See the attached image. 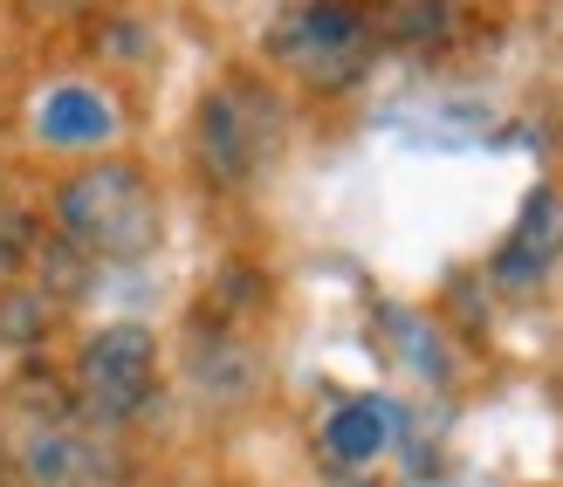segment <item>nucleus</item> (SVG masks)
<instances>
[{"mask_svg": "<svg viewBox=\"0 0 563 487\" xmlns=\"http://www.w3.org/2000/svg\"><path fill=\"white\" fill-rule=\"evenodd\" d=\"M158 391V336L145 323H103L76 357V412L90 425H124Z\"/></svg>", "mask_w": 563, "mask_h": 487, "instance_id": "5", "label": "nucleus"}, {"mask_svg": "<svg viewBox=\"0 0 563 487\" xmlns=\"http://www.w3.org/2000/svg\"><path fill=\"white\" fill-rule=\"evenodd\" d=\"M385 433H391V412L372 406V398H351V406H336L330 425H323V453L336 467H364L385 453Z\"/></svg>", "mask_w": 563, "mask_h": 487, "instance_id": "8", "label": "nucleus"}, {"mask_svg": "<svg viewBox=\"0 0 563 487\" xmlns=\"http://www.w3.org/2000/svg\"><path fill=\"white\" fill-rule=\"evenodd\" d=\"M48 296L27 281V289H0V343H27V336H42L48 330Z\"/></svg>", "mask_w": 563, "mask_h": 487, "instance_id": "10", "label": "nucleus"}, {"mask_svg": "<svg viewBox=\"0 0 563 487\" xmlns=\"http://www.w3.org/2000/svg\"><path fill=\"white\" fill-rule=\"evenodd\" d=\"M454 14L461 8H427V0H412V8H385V21H372V27H385L391 42H446L454 35Z\"/></svg>", "mask_w": 563, "mask_h": 487, "instance_id": "9", "label": "nucleus"}, {"mask_svg": "<svg viewBox=\"0 0 563 487\" xmlns=\"http://www.w3.org/2000/svg\"><path fill=\"white\" fill-rule=\"evenodd\" d=\"M282 137H289V110L268 82H220L200 103V124H192V152H200L213 186H255L262 171L275 165Z\"/></svg>", "mask_w": 563, "mask_h": 487, "instance_id": "3", "label": "nucleus"}, {"mask_svg": "<svg viewBox=\"0 0 563 487\" xmlns=\"http://www.w3.org/2000/svg\"><path fill=\"white\" fill-rule=\"evenodd\" d=\"M372 42L378 27L357 8H289L268 27V63L289 69L309 90H351V82L372 69Z\"/></svg>", "mask_w": 563, "mask_h": 487, "instance_id": "4", "label": "nucleus"}, {"mask_svg": "<svg viewBox=\"0 0 563 487\" xmlns=\"http://www.w3.org/2000/svg\"><path fill=\"white\" fill-rule=\"evenodd\" d=\"M0 487H8V461H0Z\"/></svg>", "mask_w": 563, "mask_h": 487, "instance_id": "11", "label": "nucleus"}, {"mask_svg": "<svg viewBox=\"0 0 563 487\" xmlns=\"http://www.w3.org/2000/svg\"><path fill=\"white\" fill-rule=\"evenodd\" d=\"M35 137L42 145H63V152H82V145H110L118 137V103L90 82H55L35 103Z\"/></svg>", "mask_w": 563, "mask_h": 487, "instance_id": "7", "label": "nucleus"}, {"mask_svg": "<svg viewBox=\"0 0 563 487\" xmlns=\"http://www.w3.org/2000/svg\"><path fill=\"white\" fill-rule=\"evenodd\" d=\"M55 226L76 254H97V262H137V254L158 247V192L137 165L103 158L82 165L76 179H63L55 192Z\"/></svg>", "mask_w": 563, "mask_h": 487, "instance_id": "2", "label": "nucleus"}, {"mask_svg": "<svg viewBox=\"0 0 563 487\" xmlns=\"http://www.w3.org/2000/svg\"><path fill=\"white\" fill-rule=\"evenodd\" d=\"M556 254H563V199L550 186H537L529 207H522V220H516V234L501 241V254H495V281L509 296H522V289H537V281L550 275Z\"/></svg>", "mask_w": 563, "mask_h": 487, "instance_id": "6", "label": "nucleus"}, {"mask_svg": "<svg viewBox=\"0 0 563 487\" xmlns=\"http://www.w3.org/2000/svg\"><path fill=\"white\" fill-rule=\"evenodd\" d=\"M0 461H8V474L35 480V487H97L103 480L90 419L76 412V398L48 370H27V378L0 391Z\"/></svg>", "mask_w": 563, "mask_h": 487, "instance_id": "1", "label": "nucleus"}]
</instances>
